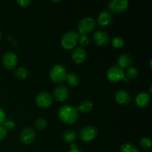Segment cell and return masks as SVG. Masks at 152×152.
<instances>
[{
    "label": "cell",
    "mask_w": 152,
    "mask_h": 152,
    "mask_svg": "<svg viewBox=\"0 0 152 152\" xmlns=\"http://www.w3.org/2000/svg\"><path fill=\"white\" fill-rule=\"evenodd\" d=\"M59 119L67 124H73L77 120L79 117L78 109L70 105H64L59 108L58 111Z\"/></svg>",
    "instance_id": "1"
},
{
    "label": "cell",
    "mask_w": 152,
    "mask_h": 152,
    "mask_svg": "<svg viewBox=\"0 0 152 152\" xmlns=\"http://www.w3.org/2000/svg\"><path fill=\"white\" fill-rule=\"evenodd\" d=\"M96 22L95 19L91 16H86L83 18L79 22L77 28H78V34L80 35H86L87 34L92 32L96 28Z\"/></svg>",
    "instance_id": "2"
},
{
    "label": "cell",
    "mask_w": 152,
    "mask_h": 152,
    "mask_svg": "<svg viewBox=\"0 0 152 152\" xmlns=\"http://www.w3.org/2000/svg\"><path fill=\"white\" fill-rule=\"evenodd\" d=\"M67 74L66 68L62 65H53L49 71L50 79L56 83H60L66 80Z\"/></svg>",
    "instance_id": "3"
},
{
    "label": "cell",
    "mask_w": 152,
    "mask_h": 152,
    "mask_svg": "<svg viewBox=\"0 0 152 152\" xmlns=\"http://www.w3.org/2000/svg\"><path fill=\"white\" fill-rule=\"evenodd\" d=\"M80 34L74 31H70L65 33L61 39V45L66 50H70L75 47L79 40Z\"/></svg>",
    "instance_id": "4"
},
{
    "label": "cell",
    "mask_w": 152,
    "mask_h": 152,
    "mask_svg": "<svg viewBox=\"0 0 152 152\" xmlns=\"http://www.w3.org/2000/svg\"><path fill=\"white\" fill-rule=\"evenodd\" d=\"M98 135V130L93 126H86L80 131L79 136L83 142H88L94 140Z\"/></svg>",
    "instance_id": "5"
},
{
    "label": "cell",
    "mask_w": 152,
    "mask_h": 152,
    "mask_svg": "<svg viewBox=\"0 0 152 152\" xmlns=\"http://www.w3.org/2000/svg\"><path fill=\"white\" fill-rule=\"evenodd\" d=\"M107 78L111 83H118L123 80L125 77V72L123 69L117 65L111 67L107 71Z\"/></svg>",
    "instance_id": "6"
},
{
    "label": "cell",
    "mask_w": 152,
    "mask_h": 152,
    "mask_svg": "<svg viewBox=\"0 0 152 152\" xmlns=\"http://www.w3.org/2000/svg\"><path fill=\"white\" fill-rule=\"evenodd\" d=\"M36 138V132L32 128L26 127L22 129L19 134V140L22 143L29 145L32 143Z\"/></svg>",
    "instance_id": "7"
},
{
    "label": "cell",
    "mask_w": 152,
    "mask_h": 152,
    "mask_svg": "<svg viewBox=\"0 0 152 152\" xmlns=\"http://www.w3.org/2000/svg\"><path fill=\"white\" fill-rule=\"evenodd\" d=\"M36 104L40 108H48L52 103V96L47 91H42L37 95Z\"/></svg>",
    "instance_id": "8"
},
{
    "label": "cell",
    "mask_w": 152,
    "mask_h": 152,
    "mask_svg": "<svg viewBox=\"0 0 152 152\" xmlns=\"http://www.w3.org/2000/svg\"><path fill=\"white\" fill-rule=\"evenodd\" d=\"M18 57L12 51H7L3 55L2 57V64L5 68L8 70L13 69L17 65Z\"/></svg>",
    "instance_id": "9"
},
{
    "label": "cell",
    "mask_w": 152,
    "mask_h": 152,
    "mask_svg": "<svg viewBox=\"0 0 152 152\" xmlns=\"http://www.w3.org/2000/svg\"><path fill=\"white\" fill-rule=\"evenodd\" d=\"M129 6V1L127 0H113L108 4V8L114 13H123Z\"/></svg>",
    "instance_id": "10"
},
{
    "label": "cell",
    "mask_w": 152,
    "mask_h": 152,
    "mask_svg": "<svg viewBox=\"0 0 152 152\" xmlns=\"http://www.w3.org/2000/svg\"><path fill=\"white\" fill-rule=\"evenodd\" d=\"M93 39L98 46H105L109 42L108 34L102 30H98L93 34Z\"/></svg>",
    "instance_id": "11"
},
{
    "label": "cell",
    "mask_w": 152,
    "mask_h": 152,
    "mask_svg": "<svg viewBox=\"0 0 152 152\" xmlns=\"http://www.w3.org/2000/svg\"><path fill=\"white\" fill-rule=\"evenodd\" d=\"M69 95V91L65 86H59L53 91V96L59 102H63Z\"/></svg>",
    "instance_id": "12"
},
{
    "label": "cell",
    "mask_w": 152,
    "mask_h": 152,
    "mask_svg": "<svg viewBox=\"0 0 152 152\" xmlns=\"http://www.w3.org/2000/svg\"><path fill=\"white\" fill-rule=\"evenodd\" d=\"M86 56H87V52L83 48L77 47L73 50L71 57L73 61L77 64L82 63L85 61Z\"/></svg>",
    "instance_id": "13"
},
{
    "label": "cell",
    "mask_w": 152,
    "mask_h": 152,
    "mask_svg": "<svg viewBox=\"0 0 152 152\" xmlns=\"http://www.w3.org/2000/svg\"><path fill=\"white\" fill-rule=\"evenodd\" d=\"M113 20V15L109 10H104L99 13L97 18V22L100 26H107L110 25Z\"/></svg>",
    "instance_id": "14"
},
{
    "label": "cell",
    "mask_w": 152,
    "mask_h": 152,
    "mask_svg": "<svg viewBox=\"0 0 152 152\" xmlns=\"http://www.w3.org/2000/svg\"><path fill=\"white\" fill-rule=\"evenodd\" d=\"M132 96L126 90H119L115 94V100L121 105H127L130 103Z\"/></svg>",
    "instance_id": "15"
},
{
    "label": "cell",
    "mask_w": 152,
    "mask_h": 152,
    "mask_svg": "<svg viewBox=\"0 0 152 152\" xmlns=\"http://www.w3.org/2000/svg\"><path fill=\"white\" fill-rule=\"evenodd\" d=\"M136 104L140 108H145L150 102V96L145 92H140L137 95L135 98Z\"/></svg>",
    "instance_id": "16"
},
{
    "label": "cell",
    "mask_w": 152,
    "mask_h": 152,
    "mask_svg": "<svg viewBox=\"0 0 152 152\" xmlns=\"http://www.w3.org/2000/svg\"><path fill=\"white\" fill-rule=\"evenodd\" d=\"M132 63V58L129 53H123L120 55L118 59L119 67L123 68H129Z\"/></svg>",
    "instance_id": "17"
},
{
    "label": "cell",
    "mask_w": 152,
    "mask_h": 152,
    "mask_svg": "<svg viewBox=\"0 0 152 152\" xmlns=\"http://www.w3.org/2000/svg\"><path fill=\"white\" fill-rule=\"evenodd\" d=\"M77 108L78 111H80L81 112L88 113L91 111L92 108H93V103L91 102V101L88 100V99H85L80 102V104Z\"/></svg>",
    "instance_id": "18"
},
{
    "label": "cell",
    "mask_w": 152,
    "mask_h": 152,
    "mask_svg": "<svg viewBox=\"0 0 152 152\" xmlns=\"http://www.w3.org/2000/svg\"><path fill=\"white\" fill-rule=\"evenodd\" d=\"M66 80L68 82V84L71 87H75L80 83V78L79 76L74 71H71L69 74H67Z\"/></svg>",
    "instance_id": "19"
},
{
    "label": "cell",
    "mask_w": 152,
    "mask_h": 152,
    "mask_svg": "<svg viewBox=\"0 0 152 152\" xmlns=\"http://www.w3.org/2000/svg\"><path fill=\"white\" fill-rule=\"evenodd\" d=\"M77 138V134L73 130H66L62 134V139L68 143H72Z\"/></svg>",
    "instance_id": "20"
},
{
    "label": "cell",
    "mask_w": 152,
    "mask_h": 152,
    "mask_svg": "<svg viewBox=\"0 0 152 152\" xmlns=\"http://www.w3.org/2000/svg\"><path fill=\"white\" fill-rule=\"evenodd\" d=\"M14 75L19 80H25L28 76V71L24 67H19L15 71Z\"/></svg>",
    "instance_id": "21"
},
{
    "label": "cell",
    "mask_w": 152,
    "mask_h": 152,
    "mask_svg": "<svg viewBox=\"0 0 152 152\" xmlns=\"http://www.w3.org/2000/svg\"><path fill=\"white\" fill-rule=\"evenodd\" d=\"M139 74V71L134 67H129L126 71V75L128 79H131V80H134L138 77Z\"/></svg>",
    "instance_id": "22"
},
{
    "label": "cell",
    "mask_w": 152,
    "mask_h": 152,
    "mask_svg": "<svg viewBox=\"0 0 152 152\" xmlns=\"http://www.w3.org/2000/svg\"><path fill=\"white\" fill-rule=\"evenodd\" d=\"M120 152H138V149L135 145L131 143H124L120 146Z\"/></svg>",
    "instance_id": "23"
},
{
    "label": "cell",
    "mask_w": 152,
    "mask_h": 152,
    "mask_svg": "<svg viewBox=\"0 0 152 152\" xmlns=\"http://www.w3.org/2000/svg\"><path fill=\"white\" fill-rule=\"evenodd\" d=\"M35 128L37 130H44L48 126V122L45 120L44 118H39L36 120L35 123H34Z\"/></svg>",
    "instance_id": "24"
},
{
    "label": "cell",
    "mask_w": 152,
    "mask_h": 152,
    "mask_svg": "<svg viewBox=\"0 0 152 152\" xmlns=\"http://www.w3.org/2000/svg\"><path fill=\"white\" fill-rule=\"evenodd\" d=\"M111 43H112V45L115 48H123L124 46L125 41L122 37H115L113 38Z\"/></svg>",
    "instance_id": "25"
},
{
    "label": "cell",
    "mask_w": 152,
    "mask_h": 152,
    "mask_svg": "<svg viewBox=\"0 0 152 152\" xmlns=\"http://www.w3.org/2000/svg\"><path fill=\"white\" fill-rule=\"evenodd\" d=\"M140 143L141 147H142L143 149L145 150H149L151 149V140L148 137H143L140 140Z\"/></svg>",
    "instance_id": "26"
},
{
    "label": "cell",
    "mask_w": 152,
    "mask_h": 152,
    "mask_svg": "<svg viewBox=\"0 0 152 152\" xmlns=\"http://www.w3.org/2000/svg\"><path fill=\"white\" fill-rule=\"evenodd\" d=\"M78 41L80 42V44L81 45V46H83V47H85V46L88 45L89 44V39L86 35H83V34H82V35H80Z\"/></svg>",
    "instance_id": "27"
},
{
    "label": "cell",
    "mask_w": 152,
    "mask_h": 152,
    "mask_svg": "<svg viewBox=\"0 0 152 152\" xmlns=\"http://www.w3.org/2000/svg\"><path fill=\"white\" fill-rule=\"evenodd\" d=\"M7 135V130L1 125L0 126V141L5 139Z\"/></svg>",
    "instance_id": "28"
},
{
    "label": "cell",
    "mask_w": 152,
    "mask_h": 152,
    "mask_svg": "<svg viewBox=\"0 0 152 152\" xmlns=\"http://www.w3.org/2000/svg\"><path fill=\"white\" fill-rule=\"evenodd\" d=\"M2 126H4L7 130H8V129L11 130V129H13V128L15 127V123L13 121H12V120H10V121H5L3 123Z\"/></svg>",
    "instance_id": "29"
},
{
    "label": "cell",
    "mask_w": 152,
    "mask_h": 152,
    "mask_svg": "<svg viewBox=\"0 0 152 152\" xmlns=\"http://www.w3.org/2000/svg\"><path fill=\"white\" fill-rule=\"evenodd\" d=\"M16 2L22 7H26L30 5V4L31 3V0H17Z\"/></svg>",
    "instance_id": "30"
},
{
    "label": "cell",
    "mask_w": 152,
    "mask_h": 152,
    "mask_svg": "<svg viewBox=\"0 0 152 152\" xmlns=\"http://www.w3.org/2000/svg\"><path fill=\"white\" fill-rule=\"evenodd\" d=\"M6 121V115L4 111L1 108H0V126L3 125V123Z\"/></svg>",
    "instance_id": "31"
},
{
    "label": "cell",
    "mask_w": 152,
    "mask_h": 152,
    "mask_svg": "<svg viewBox=\"0 0 152 152\" xmlns=\"http://www.w3.org/2000/svg\"><path fill=\"white\" fill-rule=\"evenodd\" d=\"M68 152H83V151L77 148V145H76V144L72 143L71 145V149H70V151Z\"/></svg>",
    "instance_id": "32"
},
{
    "label": "cell",
    "mask_w": 152,
    "mask_h": 152,
    "mask_svg": "<svg viewBox=\"0 0 152 152\" xmlns=\"http://www.w3.org/2000/svg\"><path fill=\"white\" fill-rule=\"evenodd\" d=\"M52 1L53 2H59V1H61L60 0H57V1H55V0H52Z\"/></svg>",
    "instance_id": "33"
},
{
    "label": "cell",
    "mask_w": 152,
    "mask_h": 152,
    "mask_svg": "<svg viewBox=\"0 0 152 152\" xmlns=\"http://www.w3.org/2000/svg\"><path fill=\"white\" fill-rule=\"evenodd\" d=\"M151 60H152L151 59H150V68H151Z\"/></svg>",
    "instance_id": "34"
},
{
    "label": "cell",
    "mask_w": 152,
    "mask_h": 152,
    "mask_svg": "<svg viewBox=\"0 0 152 152\" xmlns=\"http://www.w3.org/2000/svg\"><path fill=\"white\" fill-rule=\"evenodd\" d=\"M151 88H152V87H151V86H150V88H149V91L150 92H151Z\"/></svg>",
    "instance_id": "35"
},
{
    "label": "cell",
    "mask_w": 152,
    "mask_h": 152,
    "mask_svg": "<svg viewBox=\"0 0 152 152\" xmlns=\"http://www.w3.org/2000/svg\"><path fill=\"white\" fill-rule=\"evenodd\" d=\"M1 31H0V39H1Z\"/></svg>",
    "instance_id": "36"
}]
</instances>
